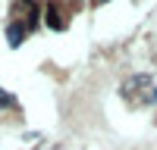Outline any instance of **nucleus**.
Returning a JSON list of instances; mask_svg holds the SVG:
<instances>
[{
    "instance_id": "f257e3e1",
    "label": "nucleus",
    "mask_w": 157,
    "mask_h": 150,
    "mask_svg": "<svg viewBox=\"0 0 157 150\" xmlns=\"http://www.w3.org/2000/svg\"><path fill=\"white\" fill-rule=\"evenodd\" d=\"M22 38H25V28L19 22H13V25H6V41L13 44V47H19L22 44Z\"/></svg>"
},
{
    "instance_id": "f03ea898",
    "label": "nucleus",
    "mask_w": 157,
    "mask_h": 150,
    "mask_svg": "<svg viewBox=\"0 0 157 150\" xmlns=\"http://www.w3.org/2000/svg\"><path fill=\"white\" fill-rule=\"evenodd\" d=\"M47 25H50V28H63V19L57 16V6L54 3L47 6Z\"/></svg>"
},
{
    "instance_id": "7ed1b4c3",
    "label": "nucleus",
    "mask_w": 157,
    "mask_h": 150,
    "mask_svg": "<svg viewBox=\"0 0 157 150\" xmlns=\"http://www.w3.org/2000/svg\"><path fill=\"white\" fill-rule=\"evenodd\" d=\"M3 106H13V97L6 91H0V109H3Z\"/></svg>"
}]
</instances>
